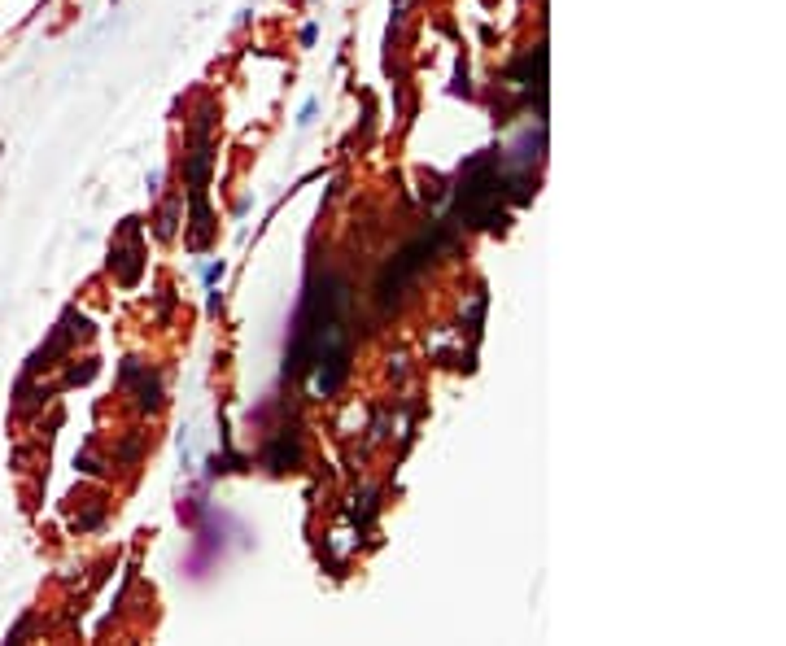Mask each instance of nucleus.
<instances>
[{
  "instance_id": "423d86ee",
  "label": "nucleus",
  "mask_w": 786,
  "mask_h": 646,
  "mask_svg": "<svg viewBox=\"0 0 786 646\" xmlns=\"http://www.w3.org/2000/svg\"><path fill=\"white\" fill-rule=\"evenodd\" d=\"M315 118V100H306V105H301V118H297V127H306Z\"/></svg>"
},
{
  "instance_id": "39448f33",
  "label": "nucleus",
  "mask_w": 786,
  "mask_h": 646,
  "mask_svg": "<svg viewBox=\"0 0 786 646\" xmlns=\"http://www.w3.org/2000/svg\"><path fill=\"white\" fill-rule=\"evenodd\" d=\"M223 271H227V267H223V258H219V263H210V267H206V284H210V289H214V284L223 279Z\"/></svg>"
},
{
  "instance_id": "7ed1b4c3",
  "label": "nucleus",
  "mask_w": 786,
  "mask_h": 646,
  "mask_svg": "<svg viewBox=\"0 0 786 646\" xmlns=\"http://www.w3.org/2000/svg\"><path fill=\"white\" fill-rule=\"evenodd\" d=\"M122 380H127V384H136V393H140V406H144V410H158V406H162V384H158V376H154V371H144L136 358H127V363H122Z\"/></svg>"
},
{
  "instance_id": "f03ea898",
  "label": "nucleus",
  "mask_w": 786,
  "mask_h": 646,
  "mask_svg": "<svg viewBox=\"0 0 786 646\" xmlns=\"http://www.w3.org/2000/svg\"><path fill=\"white\" fill-rule=\"evenodd\" d=\"M441 245H446V227H437L433 236H420L415 245L402 249L393 263L380 271V279H376V301H380V306H393V301L402 297V289H407V284H411L428 263H433V253H437Z\"/></svg>"
},
{
  "instance_id": "6e6552de",
  "label": "nucleus",
  "mask_w": 786,
  "mask_h": 646,
  "mask_svg": "<svg viewBox=\"0 0 786 646\" xmlns=\"http://www.w3.org/2000/svg\"><path fill=\"white\" fill-rule=\"evenodd\" d=\"M114 5H118V0H114Z\"/></svg>"
},
{
  "instance_id": "f257e3e1",
  "label": "nucleus",
  "mask_w": 786,
  "mask_h": 646,
  "mask_svg": "<svg viewBox=\"0 0 786 646\" xmlns=\"http://www.w3.org/2000/svg\"><path fill=\"white\" fill-rule=\"evenodd\" d=\"M345 315H349V284L341 275H319L306 289L301 310H297L289 358H284V376L315 371L311 389L319 398H333L345 380V363H349Z\"/></svg>"
},
{
  "instance_id": "0eeeda50",
  "label": "nucleus",
  "mask_w": 786,
  "mask_h": 646,
  "mask_svg": "<svg viewBox=\"0 0 786 646\" xmlns=\"http://www.w3.org/2000/svg\"><path fill=\"white\" fill-rule=\"evenodd\" d=\"M407 5H411V0H393V18H402V13H407Z\"/></svg>"
},
{
  "instance_id": "20e7f679",
  "label": "nucleus",
  "mask_w": 786,
  "mask_h": 646,
  "mask_svg": "<svg viewBox=\"0 0 786 646\" xmlns=\"http://www.w3.org/2000/svg\"><path fill=\"white\" fill-rule=\"evenodd\" d=\"M297 437H275V446L267 450V463H271V472H284L289 463H297Z\"/></svg>"
}]
</instances>
